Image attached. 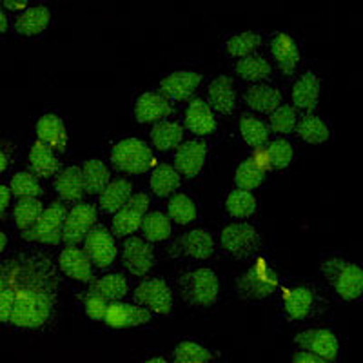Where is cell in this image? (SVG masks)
<instances>
[{
	"mask_svg": "<svg viewBox=\"0 0 363 363\" xmlns=\"http://www.w3.org/2000/svg\"><path fill=\"white\" fill-rule=\"evenodd\" d=\"M50 313L51 298L48 294L22 289L15 294V303H13L9 322L18 327L37 329L50 318Z\"/></svg>",
	"mask_w": 363,
	"mask_h": 363,
	"instance_id": "obj_1",
	"label": "cell"
},
{
	"mask_svg": "<svg viewBox=\"0 0 363 363\" xmlns=\"http://www.w3.org/2000/svg\"><path fill=\"white\" fill-rule=\"evenodd\" d=\"M322 271L343 300H356L363 294V269L358 265L333 258L322 265Z\"/></svg>",
	"mask_w": 363,
	"mask_h": 363,
	"instance_id": "obj_2",
	"label": "cell"
},
{
	"mask_svg": "<svg viewBox=\"0 0 363 363\" xmlns=\"http://www.w3.org/2000/svg\"><path fill=\"white\" fill-rule=\"evenodd\" d=\"M111 162L122 173L140 174L153 167V153L142 140L128 138L113 147Z\"/></svg>",
	"mask_w": 363,
	"mask_h": 363,
	"instance_id": "obj_3",
	"label": "cell"
},
{
	"mask_svg": "<svg viewBox=\"0 0 363 363\" xmlns=\"http://www.w3.org/2000/svg\"><path fill=\"white\" fill-rule=\"evenodd\" d=\"M67 218V211L64 203L53 202L48 209L42 213L38 222L31 229L22 233V238L31 240V242H42V244L57 245L62 240L64 222Z\"/></svg>",
	"mask_w": 363,
	"mask_h": 363,
	"instance_id": "obj_4",
	"label": "cell"
},
{
	"mask_svg": "<svg viewBox=\"0 0 363 363\" xmlns=\"http://www.w3.org/2000/svg\"><path fill=\"white\" fill-rule=\"evenodd\" d=\"M184 298L189 303L199 306H213L218 296V278L211 269H199L182 278Z\"/></svg>",
	"mask_w": 363,
	"mask_h": 363,
	"instance_id": "obj_5",
	"label": "cell"
},
{
	"mask_svg": "<svg viewBox=\"0 0 363 363\" xmlns=\"http://www.w3.org/2000/svg\"><path fill=\"white\" fill-rule=\"evenodd\" d=\"M238 291L245 298H265L274 293L278 287L277 272L267 267L265 260H258L244 277L236 281Z\"/></svg>",
	"mask_w": 363,
	"mask_h": 363,
	"instance_id": "obj_6",
	"label": "cell"
},
{
	"mask_svg": "<svg viewBox=\"0 0 363 363\" xmlns=\"http://www.w3.org/2000/svg\"><path fill=\"white\" fill-rule=\"evenodd\" d=\"M222 245L236 258H247L260 245V236L249 223H233L223 229Z\"/></svg>",
	"mask_w": 363,
	"mask_h": 363,
	"instance_id": "obj_7",
	"label": "cell"
},
{
	"mask_svg": "<svg viewBox=\"0 0 363 363\" xmlns=\"http://www.w3.org/2000/svg\"><path fill=\"white\" fill-rule=\"evenodd\" d=\"M86 256L96 267H108L115 262L116 247L111 233L104 225H93L86 236Z\"/></svg>",
	"mask_w": 363,
	"mask_h": 363,
	"instance_id": "obj_8",
	"label": "cell"
},
{
	"mask_svg": "<svg viewBox=\"0 0 363 363\" xmlns=\"http://www.w3.org/2000/svg\"><path fill=\"white\" fill-rule=\"evenodd\" d=\"M96 222V209L89 203H77L73 209L67 213V218L64 222L62 240L67 245H77L86 238L91 227Z\"/></svg>",
	"mask_w": 363,
	"mask_h": 363,
	"instance_id": "obj_9",
	"label": "cell"
},
{
	"mask_svg": "<svg viewBox=\"0 0 363 363\" xmlns=\"http://www.w3.org/2000/svg\"><path fill=\"white\" fill-rule=\"evenodd\" d=\"M149 206V196L144 193L133 194L129 202L118 211L113 218V233L115 236H125L135 233L140 227Z\"/></svg>",
	"mask_w": 363,
	"mask_h": 363,
	"instance_id": "obj_10",
	"label": "cell"
},
{
	"mask_svg": "<svg viewBox=\"0 0 363 363\" xmlns=\"http://www.w3.org/2000/svg\"><path fill=\"white\" fill-rule=\"evenodd\" d=\"M135 301L142 306H149L158 314H167L171 313V307H173V294L164 280L155 278V280L142 281L136 287Z\"/></svg>",
	"mask_w": 363,
	"mask_h": 363,
	"instance_id": "obj_11",
	"label": "cell"
},
{
	"mask_svg": "<svg viewBox=\"0 0 363 363\" xmlns=\"http://www.w3.org/2000/svg\"><path fill=\"white\" fill-rule=\"evenodd\" d=\"M294 342L301 349H307V352L325 359V362H333L338 356V340L327 329H311L306 333H300L294 338Z\"/></svg>",
	"mask_w": 363,
	"mask_h": 363,
	"instance_id": "obj_12",
	"label": "cell"
},
{
	"mask_svg": "<svg viewBox=\"0 0 363 363\" xmlns=\"http://www.w3.org/2000/svg\"><path fill=\"white\" fill-rule=\"evenodd\" d=\"M206 142L191 140L186 144L178 145V151L174 155V165L177 171H180L184 177L193 178L202 171L203 162H206Z\"/></svg>",
	"mask_w": 363,
	"mask_h": 363,
	"instance_id": "obj_13",
	"label": "cell"
},
{
	"mask_svg": "<svg viewBox=\"0 0 363 363\" xmlns=\"http://www.w3.org/2000/svg\"><path fill=\"white\" fill-rule=\"evenodd\" d=\"M151 320V313L144 307H135L122 303V301H111L104 322L113 329H124V327H135Z\"/></svg>",
	"mask_w": 363,
	"mask_h": 363,
	"instance_id": "obj_14",
	"label": "cell"
},
{
	"mask_svg": "<svg viewBox=\"0 0 363 363\" xmlns=\"http://www.w3.org/2000/svg\"><path fill=\"white\" fill-rule=\"evenodd\" d=\"M155 256L153 247L140 238H128L124 244V265L136 274V277H144L149 269L153 267Z\"/></svg>",
	"mask_w": 363,
	"mask_h": 363,
	"instance_id": "obj_15",
	"label": "cell"
},
{
	"mask_svg": "<svg viewBox=\"0 0 363 363\" xmlns=\"http://www.w3.org/2000/svg\"><path fill=\"white\" fill-rule=\"evenodd\" d=\"M202 82V74L193 71H177L160 82L162 95L173 100H187Z\"/></svg>",
	"mask_w": 363,
	"mask_h": 363,
	"instance_id": "obj_16",
	"label": "cell"
},
{
	"mask_svg": "<svg viewBox=\"0 0 363 363\" xmlns=\"http://www.w3.org/2000/svg\"><path fill=\"white\" fill-rule=\"evenodd\" d=\"M174 113V108L165 96L158 93H144L136 100L135 116L138 122H155Z\"/></svg>",
	"mask_w": 363,
	"mask_h": 363,
	"instance_id": "obj_17",
	"label": "cell"
},
{
	"mask_svg": "<svg viewBox=\"0 0 363 363\" xmlns=\"http://www.w3.org/2000/svg\"><path fill=\"white\" fill-rule=\"evenodd\" d=\"M37 135L38 140L44 142L45 145L57 149L60 153L66 151L67 135L66 128H64L62 120L57 115H44L37 124Z\"/></svg>",
	"mask_w": 363,
	"mask_h": 363,
	"instance_id": "obj_18",
	"label": "cell"
},
{
	"mask_svg": "<svg viewBox=\"0 0 363 363\" xmlns=\"http://www.w3.org/2000/svg\"><path fill=\"white\" fill-rule=\"evenodd\" d=\"M186 128L196 135H209L216 129L215 116L203 100L193 99L186 113Z\"/></svg>",
	"mask_w": 363,
	"mask_h": 363,
	"instance_id": "obj_19",
	"label": "cell"
},
{
	"mask_svg": "<svg viewBox=\"0 0 363 363\" xmlns=\"http://www.w3.org/2000/svg\"><path fill=\"white\" fill-rule=\"evenodd\" d=\"M60 269L66 272L67 277L74 278L80 281H91L93 280V272H91V262L86 256V252L80 249L67 247L60 255Z\"/></svg>",
	"mask_w": 363,
	"mask_h": 363,
	"instance_id": "obj_20",
	"label": "cell"
},
{
	"mask_svg": "<svg viewBox=\"0 0 363 363\" xmlns=\"http://www.w3.org/2000/svg\"><path fill=\"white\" fill-rule=\"evenodd\" d=\"M55 189L60 194L62 200L69 202H80L84 196V182H82V169L73 165L67 167L62 173L58 174L55 180Z\"/></svg>",
	"mask_w": 363,
	"mask_h": 363,
	"instance_id": "obj_21",
	"label": "cell"
},
{
	"mask_svg": "<svg viewBox=\"0 0 363 363\" xmlns=\"http://www.w3.org/2000/svg\"><path fill=\"white\" fill-rule=\"evenodd\" d=\"M271 51L274 55V58H277L280 69L285 74H293L294 67H296L298 60H300V51H298L293 38L285 33L277 35L271 44Z\"/></svg>",
	"mask_w": 363,
	"mask_h": 363,
	"instance_id": "obj_22",
	"label": "cell"
},
{
	"mask_svg": "<svg viewBox=\"0 0 363 363\" xmlns=\"http://www.w3.org/2000/svg\"><path fill=\"white\" fill-rule=\"evenodd\" d=\"M131 199V184L124 178H116L100 194V209L104 213H118Z\"/></svg>",
	"mask_w": 363,
	"mask_h": 363,
	"instance_id": "obj_23",
	"label": "cell"
},
{
	"mask_svg": "<svg viewBox=\"0 0 363 363\" xmlns=\"http://www.w3.org/2000/svg\"><path fill=\"white\" fill-rule=\"evenodd\" d=\"M236 93L233 89V79L231 77H218L211 82L209 86V102L211 106L220 113H233L235 109Z\"/></svg>",
	"mask_w": 363,
	"mask_h": 363,
	"instance_id": "obj_24",
	"label": "cell"
},
{
	"mask_svg": "<svg viewBox=\"0 0 363 363\" xmlns=\"http://www.w3.org/2000/svg\"><path fill=\"white\" fill-rule=\"evenodd\" d=\"M318 95H320V80L314 73H306L294 84L293 100L294 106L300 109H309L313 111L318 104Z\"/></svg>",
	"mask_w": 363,
	"mask_h": 363,
	"instance_id": "obj_25",
	"label": "cell"
},
{
	"mask_svg": "<svg viewBox=\"0 0 363 363\" xmlns=\"http://www.w3.org/2000/svg\"><path fill=\"white\" fill-rule=\"evenodd\" d=\"M244 99L256 111L272 113L277 108H280L281 93L269 86H252L245 91Z\"/></svg>",
	"mask_w": 363,
	"mask_h": 363,
	"instance_id": "obj_26",
	"label": "cell"
},
{
	"mask_svg": "<svg viewBox=\"0 0 363 363\" xmlns=\"http://www.w3.org/2000/svg\"><path fill=\"white\" fill-rule=\"evenodd\" d=\"M29 162H31V169L38 177H51V174L60 171V162L53 157L50 145H45L44 142L37 140L31 147L29 153Z\"/></svg>",
	"mask_w": 363,
	"mask_h": 363,
	"instance_id": "obj_27",
	"label": "cell"
},
{
	"mask_svg": "<svg viewBox=\"0 0 363 363\" xmlns=\"http://www.w3.org/2000/svg\"><path fill=\"white\" fill-rule=\"evenodd\" d=\"M84 191L89 194L104 193V189L109 186V171L100 160H87L82 169Z\"/></svg>",
	"mask_w": 363,
	"mask_h": 363,
	"instance_id": "obj_28",
	"label": "cell"
},
{
	"mask_svg": "<svg viewBox=\"0 0 363 363\" xmlns=\"http://www.w3.org/2000/svg\"><path fill=\"white\" fill-rule=\"evenodd\" d=\"M178 244H182L184 252H187L193 258H200V260L209 258L213 255V247H215L209 233L202 231V229H194V231L187 233L186 236L178 240Z\"/></svg>",
	"mask_w": 363,
	"mask_h": 363,
	"instance_id": "obj_29",
	"label": "cell"
},
{
	"mask_svg": "<svg viewBox=\"0 0 363 363\" xmlns=\"http://www.w3.org/2000/svg\"><path fill=\"white\" fill-rule=\"evenodd\" d=\"M50 9L44 6H37V8H29L22 13L21 17L17 18V28L18 33L22 35H37L42 33L45 26L50 24Z\"/></svg>",
	"mask_w": 363,
	"mask_h": 363,
	"instance_id": "obj_30",
	"label": "cell"
},
{
	"mask_svg": "<svg viewBox=\"0 0 363 363\" xmlns=\"http://www.w3.org/2000/svg\"><path fill=\"white\" fill-rule=\"evenodd\" d=\"M178 186H180V174L177 173V169H173L167 164L158 165L153 177H151V189L155 191V194L164 199V196H169L171 193H174Z\"/></svg>",
	"mask_w": 363,
	"mask_h": 363,
	"instance_id": "obj_31",
	"label": "cell"
},
{
	"mask_svg": "<svg viewBox=\"0 0 363 363\" xmlns=\"http://www.w3.org/2000/svg\"><path fill=\"white\" fill-rule=\"evenodd\" d=\"M284 300L289 316L294 320H301L309 314L311 306H313V293L306 287H298L293 291H285Z\"/></svg>",
	"mask_w": 363,
	"mask_h": 363,
	"instance_id": "obj_32",
	"label": "cell"
},
{
	"mask_svg": "<svg viewBox=\"0 0 363 363\" xmlns=\"http://www.w3.org/2000/svg\"><path fill=\"white\" fill-rule=\"evenodd\" d=\"M240 131H242L244 140L255 149L264 147L265 142H267L269 138L267 125H265L262 120L255 118L252 115H242V120H240Z\"/></svg>",
	"mask_w": 363,
	"mask_h": 363,
	"instance_id": "obj_33",
	"label": "cell"
},
{
	"mask_svg": "<svg viewBox=\"0 0 363 363\" xmlns=\"http://www.w3.org/2000/svg\"><path fill=\"white\" fill-rule=\"evenodd\" d=\"M91 289L96 291L102 298L111 303V301H118L120 298H124L128 293V281L122 274H108V277L100 278L99 281H93Z\"/></svg>",
	"mask_w": 363,
	"mask_h": 363,
	"instance_id": "obj_34",
	"label": "cell"
},
{
	"mask_svg": "<svg viewBox=\"0 0 363 363\" xmlns=\"http://www.w3.org/2000/svg\"><path fill=\"white\" fill-rule=\"evenodd\" d=\"M182 125L174 124V122H157L151 131V138H153L155 145L160 151H165V149H173L177 145H180L182 142Z\"/></svg>",
	"mask_w": 363,
	"mask_h": 363,
	"instance_id": "obj_35",
	"label": "cell"
},
{
	"mask_svg": "<svg viewBox=\"0 0 363 363\" xmlns=\"http://www.w3.org/2000/svg\"><path fill=\"white\" fill-rule=\"evenodd\" d=\"M42 213H44V207H42L40 200L21 199L17 206H15V222H17V225L21 227L22 231H28V229H31L38 222Z\"/></svg>",
	"mask_w": 363,
	"mask_h": 363,
	"instance_id": "obj_36",
	"label": "cell"
},
{
	"mask_svg": "<svg viewBox=\"0 0 363 363\" xmlns=\"http://www.w3.org/2000/svg\"><path fill=\"white\" fill-rule=\"evenodd\" d=\"M264 178H265V171L262 169L260 165L256 164L252 158L242 162L235 174V182L240 191L255 189V187H258L262 182H264Z\"/></svg>",
	"mask_w": 363,
	"mask_h": 363,
	"instance_id": "obj_37",
	"label": "cell"
},
{
	"mask_svg": "<svg viewBox=\"0 0 363 363\" xmlns=\"http://www.w3.org/2000/svg\"><path fill=\"white\" fill-rule=\"evenodd\" d=\"M142 231L149 242H160V240L169 238L171 223L169 218L162 213H149L142 220Z\"/></svg>",
	"mask_w": 363,
	"mask_h": 363,
	"instance_id": "obj_38",
	"label": "cell"
},
{
	"mask_svg": "<svg viewBox=\"0 0 363 363\" xmlns=\"http://www.w3.org/2000/svg\"><path fill=\"white\" fill-rule=\"evenodd\" d=\"M296 131L309 144H322V142H325L329 138V129H327V125L318 116L313 115L303 116L300 124L296 125Z\"/></svg>",
	"mask_w": 363,
	"mask_h": 363,
	"instance_id": "obj_39",
	"label": "cell"
},
{
	"mask_svg": "<svg viewBox=\"0 0 363 363\" xmlns=\"http://www.w3.org/2000/svg\"><path fill=\"white\" fill-rule=\"evenodd\" d=\"M236 73L245 80H262L271 74V66L262 57H245L236 64Z\"/></svg>",
	"mask_w": 363,
	"mask_h": 363,
	"instance_id": "obj_40",
	"label": "cell"
},
{
	"mask_svg": "<svg viewBox=\"0 0 363 363\" xmlns=\"http://www.w3.org/2000/svg\"><path fill=\"white\" fill-rule=\"evenodd\" d=\"M264 153L271 169H284L293 160V147L285 140L271 142L269 147H264Z\"/></svg>",
	"mask_w": 363,
	"mask_h": 363,
	"instance_id": "obj_41",
	"label": "cell"
},
{
	"mask_svg": "<svg viewBox=\"0 0 363 363\" xmlns=\"http://www.w3.org/2000/svg\"><path fill=\"white\" fill-rule=\"evenodd\" d=\"M225 206L233 216L244 218V216H251L256 211V200L249 191L236 189L229 194Z\"/></svg>",
	"mask_w": 363,
	"mask_h": 363,
	"instance_id": "obj_42",
	"label": "cell"
},
{
	"mask_svg": "<svg viewBox=\"0 0 363 363\" xmlns=\"http://www.w3.org/2000/svg\"><path fill=\"white\" fill-rule=\"evenodd\" d=\"M11 193L21 199H37L44 191L38 186V180L31 173H17L11 180Z\"/></svg>",
	"mask_w": 363,
	"mask_h": 363,
	"instance_id": "obj_43",
	"label": "cell"
},
{
	"mask_svg": "<svg viewBox=\"0 0 363 363\" xmlns=\"http://www.w3.org/2000/svg\"><path fill=\"white\" fill-rule=\"evenodd\" d=\"M209 359L211 352L199 343L182 342L174 349V363H206Z\"/></svg>",
	"mask_w": 363,
	"mask_h": 363,
	"instance_id": "obj_44",
	"label": "cell"
},
{
	"mask_svg": "<svg viewBox=\"0 0 363 363\" xmlns=\"http://www.w3.org/2000/svg\"><path fill=\"white\" fill-rule=\"evenodd\" d=\"M169 218H173L178 223H189L196 218V209L194 203L187 199L186 194H177L169 202Z\"/></svg>",
	"mask_w": 363,
	"mask_h": 363,
	"instance_id": "obj_45",
	"label": "cell"
},
{
	"mask_svg": "<svg viewBox=\"0 0 363 363\" xmlns=\"http://www.w3.org/2000/svg\"><path fill=\"white\" fill-rule=\"evenodd\" d=\"M262 37L258 33H242V35H236L233 37L231 40L227 42V50L233 57H242L245 58L252 50H255L256 45H260Z\"/></svg>",
	"mask_w": 363,
	"mask_h": 363,
	"instance_id": "obj_46",
	"label": "cell"
},
{
	"mask_svg": "<svg viewBox=\"0 0 363 363\" xmlns=\"http://www.w3.org/2000/svg\"><path fill=\"white\" fill-rule=\"evenodd\" d=\"M296 128V113L291 106H280L271 113V129L274 133H291Z\"/></svg>",
	"mask_w": 363,
	"mask_h": 363,
	"instance_id": "obj_47",
	"label": "cell"
},
{
	"mask_svg": "<svg viewBox=\"0 0 363 363\" xmlns=\"http://www.w3.org/2000/svg\"><path fill=\"white\" fill-rule=\"evenodd\" d=\"M109 301L106 298L100 296L96 291L89 289V293L86 294V313L87 316L93 318V320H104L106 313H108Z\"/></svg>",
	"mask_w": 363,
	"mask_h": 363,
	"instance_id": "obj_48",
	"label": "cell"
},
{
	"mask_svg": "<svg viewBox=\"0 0 363 363\" xmlns=\"http://www.w3.org/2000/svg\"><path fill=\"white\" fill-rule=\"evenodd\" d=\"M15 291L6 287L2 293H0V322H9L13 311V303H15Z\"/></svg>",
	"mask_w": 363,
	"mask_h": 363,
	"instance_id": "obj_49",
	"label": "cell"
},
{
	"mask_svg": "<svg viewBox=\"0 0 363 363\" xmlns=\"http://www.w3.org/2000/svg\"><path fill=\"white\" fill-rule=\"evenodd\" d=\"M293 362L294 363H327L325 359L318 358V356L311 354V352H296Z\"/></svg>",
	"mask_w": 363,
	"mask_h": 363,
	"instance_id": "obj_50",
	"label": "cell"
},
{
	"mask_svg": "<svg viewBox=\"0 0 363 363\" xmlns=\"http://www.w3.org/2000/svg\"><path fill=\"white\" fill-rule=\"evenodd\" d=\"M9 196H11V191H9V187L0 186V215H2V213L6 211V207H8Z\"/></svg>",
	"mask_w": 363,
	"mask_h": 363,
	"instance_id": "obj_51",
	"label": "cell"
},
{
	"mask_svg": "<svg viewBox=\"0 0 363 363\" xmlns=\"http://www.w3.org/2000/svg\"><path fill=\"white\" fill-rule=\"evenodd\" d=\"M4 6L9 9H21V8H26V0H22V2H11V0H4Z\"/></svg>",
	"mask_w": 363,
	"mask_h": 363,
	"instance_id": "obj_52",
	"label": "cell"
},
{
	"mask_svg": "<svg viewBox=\"0 0 363 363\" xmlns=\"http://www.w3.org/2000/svg\"><path fill=\"white\" fill-rule=\"evenodd\" d=\"M6 29H8V18H6L4 11L0 9V33H4Z\"/></svg>",
	"mask_w": 363,
	"mask_h": 363,
	"instance_id": "obj_53",
	"label": "cell"
},
{
	"mask_svg": "<svg viewBox=\"0 0 363 363\" xmlns=\"http://www.w3.org/2000/svg\"><path fill=\"white\" fill-rule=\"evenodd\" d=\"M8 167V158H6V155L0 151V173Z\"/></svg>",
	"mask_w": 363,
	"mask_h": 363,
	"instance_id": "obj_54",
	"label": "cell"
},
{
	"mask_svg": "<svg viewBox=\"0 0 363 363\" xmlns=\"http://www.w3.org/2000/svg\"><path fill=\"white\" fill-rule=\"evenodd\" d=\"M6 244H8V236H6L4 233H0V252L4 251Z\"/></svg>",
	"mask_w": 363,
	"mask_h": 363,
	"instance_id": "obj_55",
	"label": "cell"
},
{
	"mask_svg": "<svg viewBox=\"0 0 363 363\" xmlns=\"http://www.w3.org/2000/svg\"><path fill=\"white\" fill-rule=\"evenodd\" d=\"M145 363H167V362H165L164 358H153V359H149V362H145Z\"/></svg>",
	"mask_w": 363,
	"mask_h": 363,
	"instance_id": "obj_56",
	"label": "cell"
},
{
	"mask_svg": "<svg viewBox=\"0 0 363 363\" xmlns=\"http://www.w3.org/2000/svg\"><path fill=\"white\" fill-rule=\"evenodd\" d=\"M6 287H4V280H2V278H0V293H2V291H4Z\"/></svg>",
	"mask_w": 363,
	"mask_h": 363,
	"instance_id": "obj_57",
	"label": "cell"
}]
</instances>
